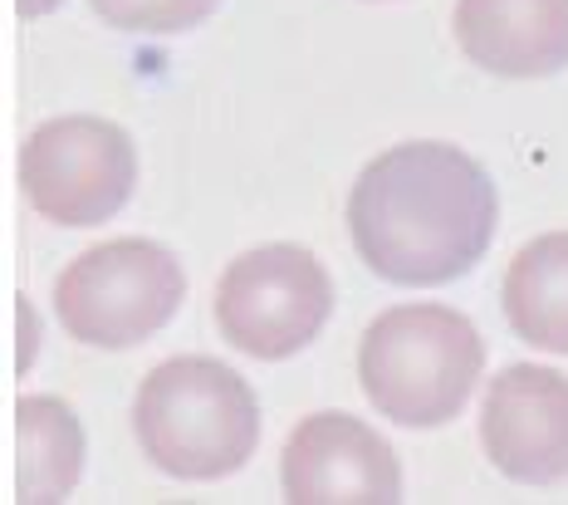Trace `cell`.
Here are the masks:
<instances>
[{"label":"cell","instance_id":"cell-1","mask_svg":"<svg viewBox=\"0 0 568 505\" xmlns=\"http://www.w3.org/2000/svg\"><path fill=\"white\" fill-rule=\"evenodd\" d=\"M495 182L456 143H397L348 192V241L377 280L402 290L452 285L490 251Z\"/></svg>","mask_w":568,"mask_h":505},{"label":"cell","instance_id":"cell-2","mask_svg":"<svg viewBox=\"0 0 568 505\" xmlns=\"http://www.w3.org/2000/svg\"><path fill=\"white\" fill-rule=\"evenodd\" d=\"M133 432L158 472L176 481H221L255 456L260 403L231 363L182 354L142 378Z\"/></svg>","mask_w":568,"mask_h":505},{"label":"cell","instance_id":"cell-3","mask_svg":"<svg viewBox=\"0 0 568 505\" xmlns=\"http://www.w3.org/2000/svg\"><path fill=\"white\" fill-rule=\"evenodd\" d=\"M485 368V339L460 310L397 304L358 344V383L397 427H446L466 413Z\"/></svg>","mask_w":568,"mask_h":505},{"label":"cell","instance_id":"cell-4","mask_svg":"<svg viewBox=\"0 0 568 505\" xmlns=\"http://www.w3.org/2000/svg\"><path fill=\"white\" fill-rule=\"evenodd\" d=\"M186 275L158 241L123 236L84 251L54 285V314L89 349H138L172 324Z\"/></svg>","mask_w":568,"mask_h":505},{"label":"cell","instance_id":"cell-5","mask_svg":"<svg viewBox=\"0 0 568 505\" xmlns=\"http://www.w3.org/2000/svg\"><path fill=\"white\" fill-rule=\"evenodd\" d=\"M334 314V280L304 245H255L226 265L216 285L221 339L260 363L294 358L324 334Z\"/></svg>","mask_w":568,"mask_h":505},{"label":"cell","instance_id":"cell-6","mask_svg":"<svg viewBox=\"0 0 568 505\" xmlns=\"http://www.w3.org/2000/svg\"><path fill=\"white\" fill-rule=\"evenodd\" d=\"M138 186L133 138L109 119L69 113L20 143V192L54 226H103Z\"/></svg>","mask_w":568,"mask_h":505},{"label":"cell","instance_id":"cell-7","mask_svg":"<svg viewBox=\"0 0 568 505\" xmlns=\"http://www.w3.org/2000/svg\"><path fill=\"white\" fill-rule=\"evenodd\" d=\"M290 505H397L402 466L383 432L348 413H314L290 432L280 456Z\"/></svg>","mask_w":568,"mask_h":505},{"label":"cell","instance_id":"cell-8","mask_svg":"<svg viewBox=\"0 0 568 505\" xmlns=\"http://www.w3.org/2000/svg\"><path fill=\"white\" fill-rule=\"evenodd\" d=\"M480 446L515 486L568 481V378L544 363H510L485 387Z\"/></svg>","mask_w":568,"mask_h":505},{"label":"cell","instance_id":"cell-9","mask_svg":"<svg viewBox=\"0 0 568 505\" xmlns=\"http://www.w3.org/2000/svg\"><path fill=\"white\" fill-rule=\"evenodd\" d=\"M456 44L500 79L568 69V0H456Z\"/></svg>","mask_w":568,"mask_h":505},{"label":"cell","instance_id":"cell-10","mask_svg":"<svg viewBox=\"0 0 568 505\" xmlns=\"http://www.w3.org/2000/svg\"><path fill=\"white\" fill-rule=\"evenodd\" d=\"M84 427L64 397H20L16 403V501L59 505L84 476Z\"/></svg>","mask_w":568,"mask_h":505},{"label":"cell","instance_id":"cell-11","mask_svg":"<svg viewBox=\"0 0 568 505\" xmlns=\"http://www.w3.org/2000/svg\"><path fill=\"white\" fill-rule=\"evenodd\" d=\"M505 324L544 354H568V231L535 236L510 261L500 285Z\"/></svg>","mask_w":568,"mask_h":505},{"label":"cell","instance_id":"cell-12","mask_svg":"<svg viewBox=\"0 0 568 505\" xmlns=\"http://www.w3.org/2000/svg\"><path fill=\"white\" fill-rule=\"evenodd\" d=\"M93 16L128 34H186L196 30L221 0H89Z\"/></svg>","mask_w":568,"mask_h":505},{"label":"cell","instance_id":"cell-13","mask_svg":"<svg viewBox=\"0 0 568 505\" xmlns=\"http://www.w3.org/2000/svg\"><path fill=\"white\" fill-rule=\"evenodd\" d=\"M20 334H26V349H20V368H30V358H34V310H30V300H20Z\"/></svg>","mask_w":568,"mask_h":505},{"label":"cell","instance_id":"cell-14","mask_svg":"<svg viewBox=\"0 0 568 505\" xmlns=\"http://www.w3.org/2000/svg\"><path fill=\"white\" fill-rule=\"evenodd\" d=\"M59 6H64V0H16V10H20L26 20H34V16H50V10H59Z\"/></svg>","mask_w":568,"mask_h":505}]
</instances>
